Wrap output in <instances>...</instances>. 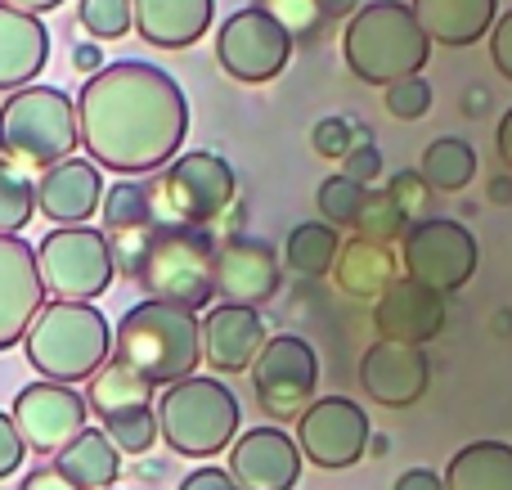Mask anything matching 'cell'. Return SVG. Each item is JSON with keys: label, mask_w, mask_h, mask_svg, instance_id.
<instances>
[{"label": "cell", "mask_w": 512, "mask_h": 490, "mask_svg": "<svg viewBox=\"0 0 512 490\" xmlns=\"http://www.w3.org/2000/svg\"><path fill=\"white\" fill-rule=\"evenodd\" d=\"M81 149L117 176L171 167L189 131V99L176 77L153 63L122 59L86 77L77 95Z\"/></svg>", "instance_id": "1"}, {"label": "cell", "mask_w": 512, "mask_h": 490, "mask_svg": "<svg viewBox=\"0 0 512 490\" xmlns=\"http://www.w3.org/2000/svg\"><path fill=\"white\" fill-rule=\"evenodd\" d=\"M113 360L153 387H176L203 365V320L176 302H135L113 329Z\"/></svg>", "instance_id": "2"}, {"label": "cell", "mask_w": 512, "mask_h": 490, "mask_svg": "<svg viewBox=\"0 0 512 490\" xmlns=\"http://www.w3.org/2000/svg\"><path fill=\"white\" fill-rule=\"evenodd\" d=\"M23 351L45 383H90L113 360V329L86 302H45L23 338Z\"/></svg>", "instance_id": "3"}, {"label": "cell", "mask_w": 512, "mask_h": 490, "mask_svg": "<svg viewBox=\"0 0 512 490\" xmlns=\"http://www.w3.org/2000/svg\"><path fill=\"white\" fill-rule=\"evenodd\" d=\"M346 68L364 81V86H396L405 77H418L432 59V41L418 27L414 9L400 0H373L360 5V14L346 23L342 32Z\"/></svg>", "instance_id": "4"}, {"label": "cell", "mask_w": 512, "mask_h": 490, "mask_svg": "<svg viewBox=\"0 0 512 490\" xmlns=\"http://www.w3.org/2000/svg\"><path fill=\"white\" fill-rule=\"evenodd\" d=\"M77 99L54 86H27L0 104V162L14 171H50L77 153Z\"/></svg>", "instance_id": "5"}, {"label": "cell", "mask_w": 512, "mask_h": 490, "mask_svg": "<svg viewBox=\"0 0 512 490\" xmlns=\"http://www.w3.org/2000/svg\"><path fill=\"white\" fill-rule=\"evenodd\" d=\"M216 230L185 221H162L149 234L140 284L153 302H176L185 311H212L216 297Z\"/></svg>", "instance_id": "6"}, {"label": "cell", "mask_w": 512, "mask_h": 490, "mask_svg": "<svg viewBox=\"0 0 512 490\" xmlns=\"http://www.w3.org/2000/svg\"><path fill=\"white\" fill-rule=\"evenodd\" d=\"M158 432L176 455L212 459L239 441V396L221 378L194 374L167 387L158 401Z\"/></svg>", "instance_id": "7"}, {"label": "cell", "mask_w": 512, "mask_h": 490, "mask_svg": "<svg viewBox=\"0 0 512 490\" xmlns=\"http://www.w3.org/2000/svg\"><path fill=\"white\" fill-rule=\"evenodd\" d=\"M36 270H41V288L50 302H86L95 306V297L108 293L117 266L108 234L95 225H63L50 230L36 248Z\"/></svg>", "instance_id": "8"}, {"label": "cell", "mask_w": 512, "mask_h": 490, "mask_svg": "<svg viewBox=\"0 0 512 490\" xmlns=\"http://www.w3.org/2000/svg\"><path fill=\"white\" fill-rule=\"evenodd\" d=\"M481 248L472 239L468 225L450 221V216H423L405 230L400 239V266H405V279L432 288V293L450 297L477 275Z\"/></svg>", "instance_id": "9"}, {"label": "cell", "mask_w": 512, "mask_h": 490, "mask_svg": "<svg viewBox=\"0 0 512 490\" xmlns=\"http://www.w3.org/2000/svg\"><path fill=\"white\" fill-rule=\"evenodd\" d=\"M239 180L221 153H180L158 185V221H185L212 230L234 207Z\"/></svg>", "instance_id": "10"}, {"label": "cell", "mask_w": 512, "mask_h": 490, "mask_svg": "<svg viewBox=\"0 0 512 490\" xmlns=\"http://www.w3.org/2000/svg\"><path fill=\"white\" fill-rule=\"evenodd\" d=\"M369 441H373L369 414L351 396H319L297 419L301 459H310L315 468H328V473L355 468L364 459V450H369Z\"/></svg>", "instance_id": "11"}, {"label": "cell", "mask_w": 512, "mask_h": 490, "mask_svg": "<svg viewBox=\"0 0 512 490\" xmlns=\"http://www.w3.org/2000/svg\"><path fill=\"white\" fill-rule=\"evenodd\" d=\"M252 387L270 419H292V414L301 419V410L315 401L319 387L315 347L306 338H297V333H274L252 365Z\"/></svg>", "instance_id": "12"}, {"label": "cell", "mask_w": 512, "mask_h": 490, "mask_svg": "<svg viewBox=\"0 0 512 490\" xmlns=\"http://www.w3.org/2000/svg\"><path fill=\"white\" fill-rule=\"evenodd\" d=\"M292 59V36L261 9H234L216 32V63L243 86H265Z\"/></svg>", "instance_id": "13"}, {"label": "cell", "mask_w": 512, "mask_h": 490, "mask_svg": "<svg viewBox=\"0 0 512 490\" xmlns=\"http://www.w3.org/2000/svg\"><path fill=\"white\" fill-rule=\"evenodd\" d=\"M86 414H90V405L77 387L36 378V383H27L23 392L14 396L9 419H14L27 450H36V455H59L77 432H86Z\"/></svg>", "instance_id": "14"}, {"label": "cell", "mask_w": 512, "mask_h": 490, "mask_svg": "<svg viewBox=\"0 0 512 490\" xmlns=\"http://www.w3.org/2000/svg\"><path fill=\"white\" fill-rule=\"evenodd\" d=\"M279 284H283V266L265 239L230 234V239L216 248V297H221L225 306L261 311L265 302H274Z\"/></svg>", "instance_id": "15"}, {"label": "cell", "mask_w": 512, "mask_h": 490, "mask_svg": "<svg viewBox=\"0 0 512 490\" xmlns=\"http://www.w3.org/2000/svg\"><path fill=\"white\" fill-rule=\"evenodd\" d=\"M360 387L373 405L409 410L432 387V360L423 347H400V342H373L360 356Z\"/></svg>", "instance_id": "16"}, {"label": "cell", "mask_w": 512, "mask_h": 490, "mask_svg": "<svg viewBox=\"0 0 512 490\" xmlns=\"http://www.w3.org/2000/svg\"><path fill=\"white\" fill-rule=\"evenodd\" d=\"M45 306L36 248L18 234H0V351L18 347Z\"/></svg>", "instance_id": "17"}, {"label": "cell", "mask_w": 512, "mask_h": 490, "mask_svg": "<svg viewBox=\"0 0 512 490\" xmlns=\"http://www.w3.org/2000/svg\"><path fill=\"white\" fill-rule=\"evenodd\" d=\"M373 329L382 342L400 347H427L445 329V297L400 275L387 293L373 302Z\"/></svg>", "instance_id": "18"}, {"label": "cell", "mask_w": 512, "mask_h": 490, "mask_svg": "<svg viewBox=\"0 0 512 490\" xmlns=\"http://www.w3.org/2000/svg\"><path fill=\"white\" fill-rule=\"evenodd\" d=\"M239 490H292L301 482V450L283 428H252L230 446Z\"/></svg>", "instance_id": "19"}, {"label": "cell", "mask_w": 512, "mask_h": 490, "mask_svg": "<svg viewBox=\"0 0 512 490\" xmlns=\"http://www.w3.org/2000/svg\"><path fill=\"white\" fill-rule=\"evenodd\" d=\"M265 342H270V333H265L261 311L221 302L203 315V360L216 374H252Z\"/></svg>", "instance_id": "20"}, {"label": "cell", "mask_w": 512, "mask_h": 490, "mask_svg": "<svg viewBox=\"0 0 512 490\" xmlns=\"http://www.w3.org/2000/svg\"><path fill=\"white\" fill-rule=\"evenodd\" d=\"M36 207L45 221L63 225H86L90 216L104 207V176L90 158H68L59 167H50L36 185Z\"/></svg>", "instance_id": "21"}, {"label": "cell", "mask_w": 512, "mask_h": 490, "mask_svg": "<svg viewBox=\"0 0 512 490\" xmlns=\"http://www.w3.org/2000/svg\"><path fill=\"white\" fill-rule=\"evenodd\" d=\"M50 63V32L41 18L0 5V90H27Z\"/></svg>", "instance_id": "22"}, {"label": "cell", "mask_w": 512, "mask_h": 490, "mask_svg": "<svg viewBox=\"0 0 512 490\" xmlns=\"http://www.w3.org/2000/svg\"><path fill=\"white\" fill-rule=\"evenodd\" d=\"M409 9L427 32V41L445 45V50L477 45L499 23V0H409Z\"/></svg>", "instance_id": "23"}, {"label": "cell", "mask_w": 512, "mask_h": 490, "mask_svg": "<svg viewBox=\"0 0 512 490\" xmlns=\"http://www.w3.org/2000/svg\"><path fill=\"white\" fill-rule=\"evenodd\" d=\"M135 32L158 50H185L212 27L216 0H131Z\"/></svg>", "instance_id": "24"}, {"label": "cell", "mask_w": 512, "mask_h": 490, "mask_svg": "<svg viewBox=\"0 0 512 490\" xmlns=\"http://www.w3.org/2000/svg\"><path fill=\"white\" fill-rule=\"evenodd\" d=\"M54 473L68 477L77 490H113L122 473V455L99 428H86L54 455Z\"/></svg>", "instance_id": "25"}, {"label": "cell", "mask_w": 512, "mask_h": 490, "mask_svg": "<svg viewBox=\"0 0 512 490\" xmlns=\"http://www.w3.org/2000/svg\"><path fill=\"white\" fill-rule=\"evenodd\" d=\"M333 279H337V288H346L351 297H373V302H378V297L400 279V270H396L391 248L351 239V243H342V252H337Z\"/></svg>", "instance_id": "26"}, {"label": "cell", "mask_w": 512, "mask_h": 490, "mask_svg": "<svg viewBox=\"0 0 512 490\" xmlns=\"http://www.w3.org/2000/svg\"><path fill=\"white\" fill-rule=\"evenodd\" d=\"M445 490H512V446L508 441H472L445 468Z\"/></svg>", "instance_id": "27"}, {"label": "cell", "mask_w": 512, "mask_h": 490, "mask_svg": "<svg viewBox=\"0 0 512 490\" xmlns=\"http://www.w3.org/2000/svg\"><path fill=\"white\" fill-rule=\"evenodd\" d=\"M104 234L108 239H126V234H153L158 230V189L144 180H117L104 189Z\"/></svg>", "instance_id": "28"}, {"label": "cell", "mask_w": 512, "mask_h": 490, "mask_svg": "<svg viewBox=\"0 0 512 490\" xmlns=\"http://www.w3.org/2000/svg\"><path fill=\"white\" fill-rule=\"evenodd\" d=\"M86 405L99 423L113 419V414H126V410H149L153 401V383H144L135 369H126L122 360H108L95 378H90V392H86Z\"/></svg>", "instance_id": "29"}, {"label": "cell", "mask_w": 512, "mask_h": 490, "mask_svg": "<svg viewBox=\"0 0 512 490\" xmlns=\"http://www.w3.org/2000/svg\"><path fill=\"white\" fill-rule=\"evenodd\" d=\"M418 176L427 180L432 194H459L477 176V149L468 140H459V135H441V140H432L423 149Z\"/></svg>", "instance_id": "30"}, {"label": "cell", "mask_w": 512, "mask_h": 490, "mask_svg": "<svg viewBox=\"0 0 512 490\" xmlns=\"http://www.w3.org/2000/svg\"><path fill=\"white\" fill-rule=\"evenodd\" d=\"M337 252H342V239H337V230L324 221L292 225L288 243H283V261H288L297 275H310V279L328 275V270L337 266Z\"/></svg>", "instance_id": "31"}, {"label": "cell", "mask_w": 512, "mask_h": 490, "mask_svg": "<svg viewBox=\"0 0 512 490\" xmlns=\"http://www.w3.org/2000/svg\"><path fill=\"white\" fill-rule=\"evenodd\" d=\"M409 216L400 212V203L387 194V189H369V198H364V207H360V221H355V239H364V243H378V248H391L396 239H405V230H409Z\"/></svg>", "instance_id": "32"}, {"label": "cell", "mask_w": 512, "mask_h": 490, "mask_svg": "<svg viewBox=\"0 0 512 490\" xmlns=\"http://www.w3.org/2000/svg\"><path fill=\"white\" fill-rule=\"evenodd\" d=\"M99 432H104V437L117 446V455H149V450L162 441V432H158V405H149V410L113 414V419L99 423Z\"/></svg>", "instance_id": "33"}, {"label": "cell", "mask_w": 512, "mask_h": 490, "mask_svg": "<svg viewBox=\"0 0 512 490\" xmlns=\"http://www.w3.org/2000/svg\"><path fill=\"white\" fill-rule=\"evenodd\" d=\"M252 9L270 14L274 23L292 36V45H315L319 36L328 32L319 0H252Z\"/></svg>", "instance_id": "34"}, {"label": "cell", "mask_w": 512, "mask_h": 490, "mask_svg": "<svg viewBox=\"0 0 512 490\" xmlns=\"http://www.w3.org/2000/svg\"><path fill=\"white\" fill-rule=\"evenodd\" d=\"M364 198H369V185H355V180H346L342 171L337 176H328L324 185L315 189V203H319V216H324V225H355L360 221V207Z\"/></svg>", "instance_id": "35"}, {"label": "cell", "mask_w": 512, "mask_h": 490, "mask_svg": "<svg viewBox=\"0 0 512 490\" xmlns=\"http://www.w3.org/2000/svg\"><path fill=\"white\" fill-rule=\"evenodd\" d=\"M32 216H36V185L9 162H0V234H18Z\"/></svg>", "instance_id": "36"}, {"label": "cell", "mask_w": 512, "mask_h": 490, "mask_svg": "<svg viewBox=\"0 0 512 490\" xmlns=\"http://www.w3.org/2000/svg\"><path fill=\"white\" fill-rule=\"evenodd\" d=\"M77 18L90 32V41H117V36H126L135 27L131 0H81Z\"/></svg>", "instance_id": "37"}, {"label": "cell", "mask_w": 512, "mask_h": 490, "mask_svg": "<svg viewBox=\"0 0 512 490\" xmlns=\"http://www.w3.org/2000/svg\"><path fill=\"white\" fill-rule=\"evenodd\" d=\"M432 81L423 77H405L396 81V86H387V113L400 117V122H418V117H427V108H432Z\"/></svg>", "instance_id": "38"}, {"label": "cell", "mask_w": 512, "mask_h": 490, "mask_svg": "<svg viewBox=\"0 0 512 490\" xmlns=\"http://www.w3.org/2000/svg\"><path fill=\"white\" fill-rule=\"evenodd\" d=\"M310 144H315L319 158L342 162L346 153L355 149V126L346 122V117H319L315 131H310Z\"/></svg>", "instance_id": "39"}, {"label": "cell", "mask_w": 512, "mask_h": 490, "mask_svg": "<svg viewBox=\"0 0 512 490\" xmlns=\"http://www.w3.org/2000/svg\"><path fill=\"white\" fill-rule=\"evenodd\" d=\"M387 194L400 203V212L409 216V221H423V207L427 198H432V189H427V180L418 176V171H396L387 185Z\"/></svg>", "instance_id": "40"}, {"label": "cell", "mask_w": 512, "mask_h": 490, "mask_svg": "<svg viewBox=\"0 0 512 490\" xmlns=\"http://www.w3.org/2000/svg\"><path fill=\"white\" fill-rule=\"evenodd\" d=\"M382 171V153L373 140H355V149L342 158V176L355 180V185H373Z\"/></svg>", "instance_id": "41"}, {"label": "cell", "mask_w": 512, "mask_h": 490, "mask_svg": "<svg viewBox=\"0 0 512 490\" xmlns=\"http://www.w3.org/2000/svg\"><path fill=\"white\" fill-rule=\"evenodd\" d=\"M23 455H27V446H23V437H18L14 419H9V414L0 410V482L18 473V464H23Z\"/></svg>", "instance_id": "42"}, {"label": "cell", "mask_w": 512, "mask_h": 490, "mask_svg": "<svg viewBox=\"0 0 512 490\" xmlns=\"http://www.w3.org/2000/svg\"><path fill=\"white\" fill-rule=\"evenodd\" d=\"M490 59H495L499 77L512 81V9L499 14V23L490 27Z\"/></svg>", "instance_id": "43"}, {"label": "cell", "mask_w": 512, "mask_h": 490, "mask_svg": "<svg viewBox=\"0 0 512 490\" xmlns=\"http://www.w3.org/2000/svg\"><path fill=\"white\" fill-rule=\"evenodd\" d=\"M180 490H239V482L230 477V468H194Z\"/></svg>", "instance_id": "44"}, {"label": "cell", "mask_w": 512, "mask_h": 490, "mask_svg": "<svg viewBox=\"0 0 512 490\" xmlns=\"http://www.w3.org/2000/svg\"><path fill=\"white\" fill-rule=\"evenodd\" d=\"M391 490H445V477L436 468H409V473L396 477Z\"/></svg>", "instance_id": "45"}, {"label": "cell", "mask_w": 512, "mask_h": 490, "mask_svg": "<svg viewBox=\"0 0 512 490\" xmlns=\"http://www.w3.org/2000/svg\"><path fill=\"white\" fill-rule=\"evenodd\" d=\"M72 68L86 72V77L104 72V50H99V41H77L72 45Z\"/></svg>", "instance_id": "46"}, {"label": "cell", "mask_w": 512, "mask_h": 490, "mask_svg": "<svg viewBox=\"0 0 512 490\" xmlns=\"http://www.w3.org/2000/svg\"><path fill=\"white\" fill-rule=\"evenodd\" d=\"M18 490H77V486H72L68 477L54 473V464H50V468L41 464V468H32V473L23 477V486H18Z\"/></svg>", "instance_id": "47"}, {"label": "cell", "mask_w": 512, "mask_h": 490, "mask_svg": "<svg viewBox=\"0 0 512 490\" xmlns=\"http://www.w3.org/2000/svg\"><path fill=\"white\" fill-rule=\"evenodd\" d=\"M319 9H324V23H351L355 14H360V0H319Z\"/></svg>", "instance_id": "48"}, {"label": "cell", "mask_w": 512, "mask_h": 490, "mask_svg": "<svg viewBox=\"0 0 512 490\" xmlns=\"http://www.w3.org/2000/svg\"><path fill=\"white\" fill-rule=\"evenodd\" d=\"M495 149H499V158H504V167L512 176V104H508V113L499 117V126H495Z\"/></svg>", "instance_id": "49"}, {"label": "cell", "mask_w": 512, "mask_h": 490, "mask_svg": "<svg viewBox=\"0 0 512 490\" xmlns=\"http://www.w3.org/2000/svg\"><path fill=\"white\" fill-rule=\"evenodd\" d=\"M5 9H18V14H32V18H41L45 9H59L63 0H0Z\"/></svg>", "instance_id": "50"}, {"label": "cell", "mask_w": 512, "mask_h": 490, "mask_svg": "<svg viewBox=\"0 0 512 490\" xmlns=\"http://www.w3.org/2000/svg\"><path fill=\"white\" fill-rule=\"evenodd\" d=\"M490 203H512V176L490 180Z\"/></svg>", "instance_id": "51"}, {"label": "cell", "mask_w": 512, "mask_h": 490, "mask_svg": "<svg viewBox=\"0 0 512 490\" xmlns=\"http://www.w3.org/2000/svg\"><path fill=\"white\" fill-rule=\"evenodd\" d=\"M113 490H117V486H113Z\"/></svg>", "instance_id": "52"}]
</instances>
